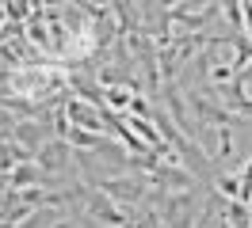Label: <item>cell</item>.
<instances>
[{
    "label": "cell",
    "mask_w": 252,
    "mask_h": 228,
    "mask_svg": "<svg viewBox=\"0 0 252 228\" xmlns=\"http://www.w3.org/2000/svg\"><path fill=\"white\" fill-rule=\"evenodd\" d=\"M142 190H145L142 179H111V182H103V194H107V198H119V202H138Z\"/></svg>",
    "instance_id": "6da1fadb"
},
{
    "label": "cell",
    "mask_w": 252,
    "mask_h": 228,
    "mask_svg": "<svg viewBox=\"0 0 252 228\" xmlns=\"http://www.w3.org/2000/svg\"><path fill=\"white\" fill-rule=\"evenodd\" d=\"M88 205H92L95 217H103V221H111V225H123V221H126V213L115 209V202H107L103 194H92V198H88Z\"/></svg>",
    "instance_id": "7a4b0ae2"
},
{
    "label": "cell",
    "mask_w": 252,
    "mask_h": 228,
    "mask_svg": "<svg viewBox=\"0 0 252 228\" xmlns=\"http://www.w3.org/2000/svg\"><path fill=\"white\" fill-rule=\"evenodd\" d=\"M69 118L77 122V126H88V129H95V133H99V126H103V122L95 118V114H92L84 103H69Z\"/></svg>",
    "instance_id": "3957f363"
},
{
    "label": "cell",
    "mask_w": 252,
    "mask_h": 228,
    "mask_svg": "<svg viewBox=\"0 0 252 228\" xmlns=\"http://www.w3.org/2000/svg\"><path fill=\"white\" fill-rule=\"evenodd\" d=\"M65 141H58V145H50V149H42V167H62L65 164Z\"/></svg>",
    "instance_id": "277c9868"
},
{
    "label": "cell",
    "mask_w": 252,
    "mask_h": 228,
    "mask_svg": "<svg viewBox=\"0 0 252 228\" xmlns=\"http://www.w3.org/2000/svg\"><path fill=\"white\" fill-rule=\"evenodd\" d=\"M12 182H16V186H27V182H42V171H38V167H16V171H12Z\"/></svg>",
    "instance_id": "5b68a950"
},
{
    "label": "cell",
    "mask_w": 252,
    "mask_h": 228,
    "mask_svg": "<svg viewBox=\"0 0 252 228\" xmlns=\"http://www.w3.org/2000/svg\"><path fill=\"white\" fill-rule=\"evenodd\" d=\"M237 190H241L245 202H252V160H249V167H245V179L237 182Z\"/></svg>",
    "instance_id": "8992f818"
},
{
    "label": "cell",
    "mask_w": 252,
    "mask_h": 228,
    "mask_svg": "<svg viewBox=\"0 0 252 228\" xmlns=\"http://www.w3.org/2000/svg\"><path fill=\"white\" fill-rule=\"evenodd\" d=\"M225 15H229L233 27H241V8H237V0H225Z\"/></svg>",
    "instance_id": "52a82bcc"
},
{
    "label": "cell",
    "mask_w": 252,
    "mask_h": 228,
    "mask_svg": "<svg viewBox=\"0 0 252 228\" xmlns=\"http://www.w3.org/2000/svg\"><path fill=\"white\" fill-rule=\"evenodd\" d=\"M245 15H249V34H252V0L245 4Z\"/></svg>",
    "instance_id": "ba28073f"
},
{
    "label": "cell",
    "mask_w": 252,
    "mask_h": 228,
    "mask_svg": "<svg viewBox=\"0 0 252 228\" xmlns=\"http://www.w3.org/2000/svg\"><path fill=\"white\" fill-rule=\"evenodd\" d=\"M164 4H172V0H164Z\"/></svg>",
    "instance_id": "9c48e42d"
}]
</instances>
